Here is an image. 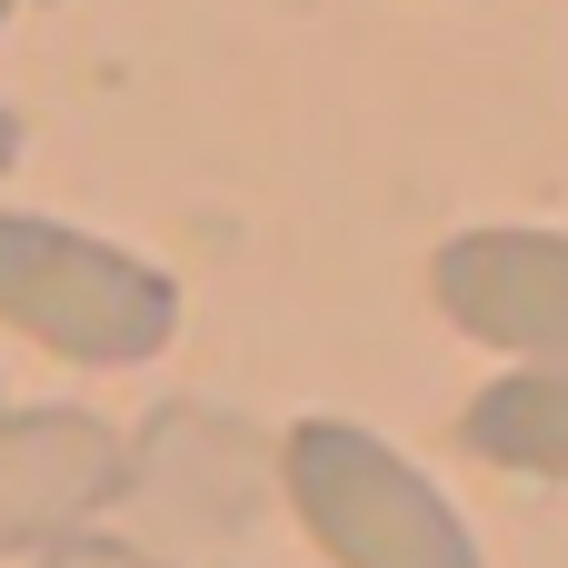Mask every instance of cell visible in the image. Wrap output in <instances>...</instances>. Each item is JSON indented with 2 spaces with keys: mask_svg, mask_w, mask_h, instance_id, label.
I'll return each mask as SVG.
<instances>
[{
  "mask_svg": "<svg viewBox=\"0 0 568 568\" xmlns=\"http://www.w3.org/2000/svg\"><path fill=\"white\" fill-rule=\"evenodd\" d=\"M0 320L80 369H140L180 339V280L70 220L0 210Z\"/></svg>",
  "mask_w": 568,
  "mask_h": 568,
  "instance_id": "obj_1",
  "label": "cell"
},
{
  "mask_svg": "<svg viewBox=\"0 0 568 568\" xmlns=\"http://www.w3.org/2000/svg\"><path fill=\"white\" fill-rule=\"evenodd\" d=\"M130 439L100 409H0V559L80 539L120 499Z\"/></svg>",
  "mask_w": 568,
  "mask_h": 568,
  "instance_id": "obj_4",
  "label": "cell"
},
{
  "mask_svg": "<svg viewBox=\"0 0 568 568\" xmlns=\"http://www.w3.org/2000/svg\"><path fill=\"white\" fill-rule=\"evenodd\" d=\"M10 10H20V0H0V20H10Z\"/></svg>",
  "mask_w": 568,
  "mask_h": 568,
  "instance_id": "obj_9",
  "label": "cell"
},
{
  "mask_svg": "<svg viewBox=\"0 0 568 568\" xmlns=\"http://www.w3.org/2000/svg\"><path fill=\"white\" fill-rule=\"evenodd\" d=\"M10 160H20V120L0 110V170H10Z\"/></svg>",
  "mask_w": 568,
  "mask_h": 568,
  "instance_id": "obj_8",
  "label": "cell"
},
{
  "mask_svg": "<svg viewBox=\"0 0 568 568\" xmlns=\"http://www.w3.org/2000/svg\"><path fill=\"white\" fill-rule=\"evenodd\" d=\"M280 489L339 568H479L469 519L359 419H300L280 439Z\"/></svg>",
  "mask_w": 568,
  "mask_h": 568,
  "instance_id": "obj_2",
  "label": "cell"
},
{
  "mask_svg": "<svg viewBox=\"0 0 568 568\" xmlns=\"http://www.w3.org/2000/svg\"><path fill=\"white\" fill-rule=\"evenodd\" d=\"M459 439L489 469H529V479H568V369H509L459 409Z\"/></svg>",
  "mask_w": 568,
  "mask_h": 568,
  "instance_id": "obj_6",
  "label": "cell"
},
{
  "mask_svg": "<svg viewBox=\"0 0 568 568\" xmlns=\"http://www.w3.org/2000/svg\"><path fill=\"white\" fill-rule=\"evenodd\" d=\"M40 568H170V559H160V549H140V539H110V529H80V539L40 549Z\"/></svg>",
  "mask_w": 568,
  "mask_h": 568,
  "instance_id": "obj_7",
  "label": "cell"
},
{
  "mask_svg": "<svg viewBox=\"0 0 568 568\" xmlns=\"http://www.w3.org/2000/svg\"><path fill=\"white\" fill-rule=\"evenodd\" d=\"M429 300L479 349L568 369V230H459L429 260Z\"/></svg>",
  "mask_w": 568,
  "mask_h": 568,
  "instance_id": "obj_3",
  "label": "cell"
},
{
  "mask_svg": "<svg viewBox=\"0 0 568 568\" xmlns=\"http://www.w3.org/2000/svg\"><path fill=\"white\" fill-rule=\"evenodd\" d=\"M120 489H140L170 529H240L260 499V449L210 409H160L150 439L120 459Z\"/></svg>",
  "mask_w": 568,
  "mask_h": 568,
  "instance_id": "obj_5",
  "label": "cell"
}]
</instances>
